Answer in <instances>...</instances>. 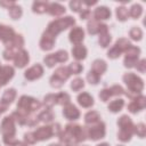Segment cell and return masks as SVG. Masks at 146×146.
I'll list each match as a JSON object with an SVG mask.
<instances>
[{
	"mask_svg": "<svg viewBox=\"0 0 146 146\" xmlns=\"http://www.w3.org/2000/svg\"><path fill=\"white\" fill-rule=\"evenodd\" d=\"M43 62H44V64H46L48 67H54V66L57 64V60H56L54 54H49V55H47V56L43 58Z\"/></svg>",
	"mask_w": 146,
	"mask_h": 146,
	"instance_id": "45",
	"label": "cell"
},
{
	"mask_svg": "<svg viewBox=\"0 0 146 146\" xmlns=\"http://www.w3.org/2000/svg\"><path fill=\"white\" fill-rule=\"evenodd\" d=\"M70 75H71V73L68 71V67L60 66V67L56 68L54 74L50 76V80H49L50 81V86L52 88H56V89L62 88L63 84H64V81H66L70 78Z\"/></svg>",
	"mask_w": 146,
	"mask_h": 146,
	"instance_id": "6",
	"label": "cell"
},
{
	"mask_svg": "<svg viewBox=\"0 0 146 146\" xmlns=\"http://www.w3.org/2000/svg\"><path fill=\"white\" fill-rule=\"evenodd\" d=\"M146 106V97L143 95H137L131 99V102L128 105V111L132 114H136L140 111H143Z\"/></svg>",
	"mask_w": 146,
	"mask_h": 146,
	"instance_id": "12",
	"label": "cell"
},
{
	"mask_svg": "<svg viewBox=\"0 0 146 146\" xmlns=\"http://www.w3.org/2000/svg\"><path fill=\"white\" fill-rule=\"evenodd\" d=\"M11 116L15 120V122H17L19 125H27V116H29V114H25L23 112L16 111V112L11 113Z\"/></svg>",
	"mask_w": 146,
	"mask_h": 146,
	"instance_id": "32",
	"label": "cell"
},
{
	"mask_svg": "<svg viewBox=\"0 0 146 146\" xmlns=\"http://www.w3.org/2000/svg\"><path fill=\"white\" fill-rule=\"evenodd\" d=\"M51 128H52V133H54V136H58V135L60 133V131H62V128H60V124H59V123L52 124Z\"/></svg>",
	"mask_w": 146,
	"mask_h": 146,
	"instance_id": "52",
	"label": "cell"
},
{
	"mask_svg": "<svg viewBox=\"0 0 146 146\" xmlns=\"http://www.w3.org/2000/svg\"><path fill=\"white\" fill-rule=\"evenodd\" d=\"M131 46V42L125 38H120L116 40L114 46L107 51V57L111 59H116L120 57L122 52H124L129 47Z\"/></svg>",
	"mask_w": 146,
	"mask_h": 146,
	"instance_id": "7",
	"label": "cell"
},
{
	"mask_svg": "<svg viewBox=\"0 0 146 146\" xmlns=\"http://www.w3.org/2000/svg\"><path fill=\"white\" fill-rule=\"evenodd\" d=\"M0 67H1V63H0Z\"/></svg>",
	"mask_w": 146,
	"mask_h": 146,
	"instance_id": "59",
	"label": "cell"
},
{
	"mask_svg": "<svg viewBox=\"0 0 146 146\" xmlns=\"http://www.w3.org/2000/svg\"><path fill=\"white\" fill-rule=\"evenodd\" d=\"M15 98H16V90H15L14 88H9V89H7V90L3 92L0 103H2V104H5V105L9 106V105L13 103V100H14Z\"/></svg>",
	"mask_w": 146,
	"mask_h": 146,
	"instance_id": "27",
	"label": "cell"
},
{
	"mask_svg": "<svg viewBox=\"0 0 146 146\" xmlns=\"http://www.w3.org/2000/svg\"><path fill=\"white\" fill-rule=\"evenodd\" d=\"M64 146H76V145H64Z\"/></svg>",
	"mask_w": 146,
	"mask_h": 146,
	"instance_id": "57",
	"label": "cell"
},
{
	"mask_svg": "<svg viewBox=\"0 0 146 146\" xmlns=\"http://www.w3.org/2000/svg\"><path fill=\"white\" fill-rule=\"evenodd\" d=\"M65 7L62 6L60 3L58 2H49V6H48V10L47 13L51 16H55V17H58V16H62L64 13H65Z\"/></svg>",
	"mask_w": 146,
	"mask_h": 146,
	"instance_id": "22",
	"label": "cell"
},
{
	"mask_svg": "<svg viewBox=\"0 0 146 146\" xmlns=\"http://www.w3.org/2000/svg\"><path fill=\"white\" fill-rule=\"evenodd\" d=\"M16 5V2L15 1H6V0H1L0 1V6L1 7H5V8H11L13 6H15Z\"/></svg>",
	"mask_w": 146,
	"mask_h": 146,
	"instance_id": "51",
	"label": "cell"
},
{
	"mask_svg": "<svg viewBox=\"0 0 146 146\" xmlns=\"http://www.w3.org/2000/svg\"><path fill=\"white\" fill-rule=\"evenodd\" d=\"M54 55H55V58H56L57 63H65L68 59V54H67L66 50H58Z\"/></svg>",
	"mask_w": 146,
	"mask_h": 146,
	"instance_id": "43",
	"label": "cell"
},
{
	"mask_svg": "<svg viewBox=\"0 0 146 146\" xmlns=\"http://www.w3.org/2000/svg\"><path fill=\"white\" fill-rule=\"evenodd\" d=\"M15 146H27V144L26 143H23V141H18Z\"/></svg>",
	"mask_w": 146,
	"mask_h": 146,
	"instance_id": "54",
	"label": "cell"
},
{
	"mask_svg": "<svg viewBox=\"0 0 146 146\" xmlns=\"http://www.w3.org/2000/svg\"><path fill=\"white\" fill-rule=\"evenodd\" d=\"M49 146H62V145H60V144H55V143H54V144H50Z\"/></svg>",
	"mask_w": 146,
	"mask_h": 146,
	"instance_id": "56",
	"label": "cell"
},
{
	"mask_svg": "<svg viewBox=\"0 0 146 146\" xmlns=\"http://www.w3.org/2000/svg\"><path fill=\"white\" fill-rule=\"evenodd\" d=\"M48 6H49L48 1H34L32 5V10L33 13H36V14H43V13H47Z\"/></svg>",
	"mask_w": 146,
	"mask_h": 146,
	"instance_id": "29",
	"label": "cell"
},
{
	"mask_svg": "<svg viewBox=\"0 0 146 146\" xmlns=\"http://www.w3.org/2000/svg\"><path fill=\"white\" fill-rule=\"evenodd\" d=\"M84 88V81L81 78H75L72 82H71V89L73 91H80L81 89Z\"/></svg>",
	"mask_w": 146,
	"mask_h": 146,
	"instance_id": "41",
	"label": "cell"
},
{
	"mask_svg": "<svg viewBox=\"0 0 146 146\" xmlns=\"http://www.w3.org/2000/svg\"><path fill=\"white\" fill-rule=\"evenodd\" d=\"M111 15H112V13L106 6H100V7H97L94 11V17H95L94 19H96L98 22L104 21V19H108L111 17Z\"/></svg>",
	"mask_w": 146,
	"mask_h": 146,
	"instance_id": "21",
	"label": "cell"
},
{
	"mask_svg": "<svg viewBox=\"0 0 146 146\" xmlns=\"http://www.w3.org/2000/svg\"><path fill=\"white\" fill-rule=\"evenodd\" d=\"M87 80H88V82L90 84H97L99 82V80H100V75L96 74L92 71H89V73L87 74Z\"/></svg>",
	"mask_w": 146,
	"mask_h": 146,
	"instance_id": "44",
	"label": "cell"
},
{
	"mask_svg": "<svg viewBox=\"0 0 146 146\" xmlns=\"http://www.w3.org/2000/svg\"><path fill=\"white\" fill-rule=\"evenodd\" d=\"M124 52H125V57H124V60H123L124 66L128 67V68L135 67L137 62H138L139 55H140V48L137 47V46L131 44Z\"/></svg>",
	"mask_w": 146,
	"mask_h": 146,
	"instance_id": "9",
	"label": "cell"
},
{
	"mask_svg": "<svg viewBox=\"0 0 146 146\" xmlns=\"http://www.w3.org/2000/svg\"><path fill=\"white\" fill-rule=\"evenodd\" d=\"M129 36H130L132 40H135V41L141 40V39H143V31H141V29H140V27H137V26L130 29V31H129Z\"/></svg>",
	"mask_w": 146,
	"mask_h": 146,
	"instance_id": "37",
	"label": "cell"
},
{
	"mask_svg": "<svg viewBox=\"0 0 146 146\" xmlns=\"http://www.w3.org/2000/svg\"><path fill=\"white\" fill-rule=\"evenodd\" d=\"M106 70H107V64H106V62L103 60V59H96V60H94L90 71L95 72V73L98 74V75H102Z\"/></svg>",
	"mask_w": 146,
	"mask_h": 146,
	"instance_id": "26",
	"label": "cell"
},
{
	"mask_svg": "<svg viewBox=\"0 0 146 146\" xmlns=\"http://www.w3.org/2000/svg\"><path fill=\"white\" fill-rule=\"evenodd\" d=\"M15 35H16V33L13 27L5 25V24H0V40L3 42L5 46L10 43L13 41V39L15 38Z\"/></svg>",
	"mask_w": 146,
	"mask_h": 146,
	"instance_id": "14",
	"label": "cell"
},
{
	"mask_svg": "<svg viewBox=\"0 0 146 146\" xmlns=\"http://www.w3.org/2000/svg\"><path fill=\"white\" fill-rule=\"evenodd\" d=\"M63 115L67 119V120H71V121H74V120H78L80 117V111L76 108V106H74L73 104H67L64 106L63 108Z\"/></svg>",
	"mask_w": 146,
	"mask_h": 146,
	"instance_id": "20",
	"label": "cell"
},
{
	"mask_svg": "<svg viewBox=\"0 0 146 146\" xmlns=\"http://www.w3.org/2000/svg\"><path fill=\"white\" fill-rule=\"evenodd\" d=\"M67 67H68V71L71 74H80L83 70L82 64H80L79 62H72Z\"/></svg>",
	"mask_w": 146,
	"mask_h": 146,
	"instance_id": "40",
	"label": "cell"
},
{
	"mask_svg": "<svg viewBox=\"0 0 146 146\" xmlns=\"http://www.w3.org/2000/svg\"><path fill=\"white\" fill-rule=\"evenodd\" d=\"M17 52L14 51V50H11V49H5L3 52H2V56H3L5 60H8L9 62V60H14V58H15V56H16Z\"/></svg>",
	"mask_w": 146,
	"mask_h": 146,
	"instance_id": "46",
	"label": "cell"
},
{
	"mask_svg": "<svg viewBox=\"0 0 146 146\" xmlns=\"http://www.w3.org/2000/svg\"><path fill=\"white\" fill-rule=\"evenodd\" d=\"M74 24H75V19L72 16H65V17H62V18H57V19L51 21L48 24L47 30L43 33L49 35L52 39H56V35L58 33H60L62 31L73 26Z\"/></svg>",
	"mask_w": 146,
	"mask_h": 146,
	"instance_id": "1",
	"label": "cell"
},
{
	"mask_svg": "<svg viewBox=\"0 0 146 146\" xmlns=\"http://www.w3.org/2000/svg\"><path fill=\"white\" fill-rule=\"evenodd\" d=\"M121 95H125V90L119 86V84H114L110 88H104L103 90H100L99 92V98L102 102H107L111 97L113 96H121Z\"/></svg>",
	"mask_w": 146,
	"mask_h": 146,
	"instance_id": "11",
	"label": "cell"
},
{
	"mask_svg": "<svg viewBox=\"0 0 146 146\" xmlns=\"http://www.w3.org/2000/svg\"><path fill=\"white\" fill-rule=\"evenodd\" d=\"M122 79L128 87V92L125 91V96L132 99L137 95H141V91L144 90V81L141 78H139L135 73L129 72V73H125Z\"/></svg>",
	"mask_w": 146,
	"mask_h": 146,
	"instance_id": "2",
	"label": "cell"
},
{
	"mask_svg": "<svg viewBox=\"0 0 146 146\" xmlns=\"http://www.w3.org/2000/svg\"><path fill=\"white\" fill-rule=\"evenodd\" d=\"M123 106H124V100H123L122 98H117V99L112 100V102L108 104L107 108H108V111L112 112V113H117V112H120V111L123 108Z\"/></svg>",
	"mask_w": 146,
	"mask_h": 146,
	"instance_id": "30",
	"label": "cell"
},
{
	"mask_svg": "<svg viewBox=\"0 0 146 146\" xmlns=\"http://www.w3.org/2000/svg\"><path fill=\"white\" fill-rule=\"evenodd\" d=\"M87 130V137L91 140H99L105 137L106 129H105V123L104 122H97L96 124L90 125L89 128H86Z\"/></svg>",
	"mask_w": 146,
	"mask_h": 146,
	"instance_id": "10",
	"label": "cell"
},
{
	"mask_svg": "<svg viewBox=\"0 0 146 146\" xmlns=\"http://www.w3.org/2000/svg\"><path fill=\"white\" fill-rule=\"evenodd\" d=\"M40 107H41V103L38 99L26 95L21 96L17 102V108H18L17 111L23 112L25 114H31L32 112L39 110Z\"/></svg>",
	"mask_w": 146,
	"mask_h": 146,
	"instance_id": "4",
	"label": "cell"
},
{
	"mask_svg": "<svg viewBox=\"0 0 146 146\" xmlns=\"http://www.w3.org/2000/svg\"><path fill=\"white\" fill-rule=\"evenodd\" d=\"M43 74V67L40 64H35L33 66H31L30 68H27L24 73V76L29 80V81H33L36 80L39 78H41Z\"/></svg>",
	"mask_w": 146,
	"mask_h": 146,
	"instance_id": "16",
	"label": "cell"
},
{
	"mask_svg": "<svg viewBox=\"0 0 146 146\" xmlns=\"http://www.w3.org/2000/svg\"><path fill=\"white\" fill-rule=\"evenodd\" d=\"M71 103V97L67 92H58L56 94V105L65 106Z\"/></svg>",
	"mask_w": 146,
	"mask_h": 146,
	"instance_id": "33",
	"label": "cell"
},
{
	"mask_svg": "<svg viewBox=\"0 0 146 146\" xmlns=\"http://www.w3.org/2000/svg\"><path fill=\"white\" fill-rule=\"evenodd\" d=\"M115 14H116V18H117L120 22H124V21H127L128 17H129V10H128V8L124 7V6L117 7L116 10H115Z\"/></svg>",
	"mask_w": 146,
	"mask_h": 146,
	"instance_id": "34",
	"label": "cell"
},
{
	"mask_svg": "<svg viewBox=\"0 0 146 146\" xmlns=\"http://www.w3.org/2000/svg\"><path fill=\"white\" fill-rule=\"evenodd\" d=\"M99 120H100V115L97 111H89L84 115V122L86 124H89V125L96 124L97 122H99Z\"/></svg>",
	"mask_w": 146,
	"mask_h": 146,
	"instance_id": "28",
	"label": "cell"
},
{
	"mask_svg": "<svg viewBox=\"0 0 146 146\" xmlns=\"http://www.w3.org/2000/svg\"><path fill=\"white\" fill-rule=\"evenodd\" d=\"M97 146H110L107 143H100V144H98Z\"/></svg>",
	"mask_w": 146,
	"mask_h": 146,
	"instance_id": "55",
	"label": "cell"
},
{
	"mask_svg": "<svg viewBox=\"0 0 146 146\" xmlns=\"http://www.w3.org/2000/svg\"><path fill=\"white\" fill-rule=\"evenodd\" d=\"M133 133H136L139 138H144L146 136V125L140 122V123H137L135 127H133Z\"/></svg>",
	"mask_w": 146,
	"mask_h": 146,
	"instance_id": "39",
	"label": "cell"
},
{
	"mask_svg": "<svg viewBox=\"0 0 146 146\" xmlns=\"http://www.w3.org/2000/svg\"><path fill=\"white\" fill-rule=\"evenodd\" d=\"M87 31L89 34H102V33H107L108 32V25L100 23L96 19H91L87 24Z\"/></svg>",
	"mask_w": 146,
	"mask_h": 146,
	"instance_id": "13",
	"label": "cell"
},
{
	"mask_svg": "<svg viewBox=\"0 0 146 146\" xmlns=\"http://www.w3.org/2000/svg\"><path fill=\"white\" fill-rule=\"evenodd\" d=\"M81 6H82V2H81V1H71V2H70V8H71L72 11L80 13V11L82 10Z\"/></svg>",
	"mask_w": 146,
	"mask_h": 146,
	"instance_id": "48",
	"label": "cell"
},
{
	"mask_svg": "<svg viewBox=\"0 0 146 146\" xmlns=\"http://www.w3.org/2000/svg\"><path fill=\"white\" fill-rule=\"evenodd\" d=\"M79 14H80V18H81V19H87V18H89L90 15H91V13H90V10H89L88 8L82 9Z\"/></svg>",
	"mask_w": 146,
	"mask_h": 146,
	"instance_id": "50",
	"label": "cell"
},
{
	"mask_svg": "<svg viewBox=\"0 0 146 146\" xmlns=\"http://www.w3.org/2000/svg\"><path fill=\"white\" fill-rule=\"evenodd\" d=\"M64 131L70 136V138L75 143L79 144L87 139V130L84 127L75 123H68L65 125Z\"/></svg>",
	"mask_w": 146,
	"mask_h": 146,
	"instance_id": "5",
	"label": "cell"
},
{
	"mask_svg": "<svg viewBox=\"0 0 146 146\" xmlns=\"http://www.w3.org/2000/svg\"><path fill=\"white\" fill-rule=\"evenodd\" d=\"M38 120L41 121V122H44V123H49L54 120V112L51 111V108H46L43 110L42 112L39 113L38 115Z\"/></svg>",
	"mask_w": 146,
	"mask_h": 146,
	"instance_id": "31",
	"label": "cell"
},
{
	"mask_svg": "<svg viewBox=\"0 0 146 146\" xmlns=\"http://www.w3.org/2000/svg\"><path fill=\"white\" fill-rule=\"evenodd\" d=\"M117 125L120 131L117 132V139L122 143H127L131 139L133 135V122L128 115H121L117 120Z\"/></svg>",
	"mask_w": 146,
	"mask_h": 146,
	"instance_id": "3",
	"label": "cell"
},
{
	"mask_svg": "<svg viewBox=\"0 0 146 146\" xmlns=\"http://www.w3.org/2000/svg\"><path fill=\"white\" fill-rule=\"evenodd\" d=\"M87 48L83 44H75L72 48V55L76 60H82L87 57Z\"/></svg>",
	"mask_w": 146,
	"mask_h": 146,
	"instance_id": "25",
	"label": "cell"
},
{
	"mask_svg": "<svg viewBox=\"0 0 146 146\" xmlns=\"http://www.w3.org/2000/svg\"><path fill=\"white\" fill-rule=\"evenodd\" d=\"M117 146H123V145H117Z\"/></svg>",
	"mask_w": 146,
	"mask_h": 146,
	"instance_id": "58",
	"label": "cell"
},
{
	"mask_svg": "<svg viewBox=\"0 0 146 146\" xmlns=\"http://www.w3.org/2000/svg\"><path fill=\"white\" fill-rule=\"evenodd\" d=\"M43 104L48 107L51 108L54 105H56V94H48L43 98Z\"/></svg>",
	"mask_w": 146,
	"mask_h": 146,
	"instance_id": "42",
	"label": "cell"
},
{
	"mask_svg": "<svg viewBox=\"0 0 146 146\" xmlns=\"http://www.w3.org/2000/svg\"><path fill=\"white\" fill-rule=\"evenodd\" d=\"M55 40L56 39H52V38H50L49 35H47V34H42V38H41V40H40V43H39V46H40V48L42 49V50H44V51H49V50H51L52 48H54V46H55Z\"/></svg>",
	"mask_w": 146,
	"mask_h": 146,
	"instance_id": "24",
	"label": "cell"
},
{
	"mask_svg": "<svg viewBox=\"0 0 146 146\" xmlns=\"http://www.w3.org/2000/svg\"><path fill=\"white\" fill-rule=\"evenodd\" d=\"M29 62H30V56H29L27 50H25V49H21V50L16 54V56H15V58H14V64H15V66L18 67V68L25 67Z\"/></svg>",
	"mask_w": 146,
	"mask_h": 146,
	"instance_id": "17",
	"label": "cell"
},
{
	"mask_svg": "<svg viewBox=\"0 0 146 146\" xmlns=\"http://www.w3.org/2000/svg\"><path fill=\"white\" fill-rule=\"evenodd\" d=\"M24 143H26L27 145H33L36 143V138L34 136L33 132H26L24 135Z\"/></svg>",
	"mask_w": 146,
	"mask_h": 146,
	"instance_id": "47",
	"label": "cell"
},
{
	"mask_svg": "<svg viewBox=\"0 0 146 146\" xmlns=\"http://www.w3.org/2000/svg\"><path fill=\"white\" fill-rule=\"evenodd\" d=\"M141 14H143V7H141V5H139V3L132 5L131 8L129 9V16L132 17L133 19L139 18V17L141 16Z\"/></svg>",
	"mask_w": 146,
	"mask_h": 146,
	"instance_id": "35",
	"label": "cell"
},
{
	"mask_svg": "<svg viewBox=\"0 0 146 146\" xmlns=\"http://www.w3.org/2000/svg\"><path fill=\"white\" fill-rule=\"evenodd\" d=\"M135 67H136L137 71H139L140 73H145V71H146V60H145L144 58L140 59V60H138Z\"/></svg>",
	"mask_w": 146,
	"mask_h": 146,
	"instance_id": "49",
	"label": "cell"
},
{
	"mask_svg": "<svg viewBox=\"0 0 146 146\" xmlns=\"http://www.w3.org/2000/svg\"><path fill=\"white\" fill-rule=\"evenodd\" d=\"M7 108H8V106H7V105H5V104L0 103V114H1V113H3V112H6V111H7Z\"/></svg>",
	"mask_w": 146,
	"mask_h": 146,
	"instance_id": "53",
	"label": "cell"
},
{
	"mask_svg": "<svg viewBox=\"0 0 146 146\" xmlns=\"http://www.w3.org/2000/svg\"><path fill=\"white\" fill-rule=\"evenodd\" d=\"M68 39L72 43L74 44H81V42L83 41L84 39V31L82 27L80 26H75L73 27L71 31H70V34H68Z\"/></svg>",
	"mask_w": 146,
	"mask_h": 146,
	"instance_id": "18",
	"label": "cell"
},
{
	"mask_svg": "<svg viewBox=\"0 0 146 146\" xmlns=\"http://www.w3.org/2000/svg\"><path fill=\"white\" fill-rule=\"evenodd\" d=\"M15 70L10 65L1 66L0 67V86H5L8 83V81L14 76Z\"/></svg>",
	"mask_w": 146,
	"mask_h": 146,
	"instance_id": "19",
	"label": "cell"
},
{
	"mask_svg": "<svg viewBox=\"0 0 146 146\" xmlns=\"http://www.w3.org/2000/svg\"><path fill=\"white\" fill-rule=\"evenodd\" d=\"M76 99H78L79 105H81L84 108H89V107H91L94 105V98L88 92H81V94H79Z\"/></svg>",
	"mask_w": 146,
	"mask_h": 146,
	"instance_id": "23",
	"label": "cell"
},
{
	"mask_svg": "<svg viewBox=\"0 0 146 146\" xmlns=\"http://www.w3.org/2000/svg\"><path fill=\"white\" fill-rule=\"evenodd\" d=\"M0 131H1L2 138H15V135H16L15 120L13 119L11 115L3 117L0 125Z\"/></svg>",
	"mask_w": 146,
	"mask_h": 146,
	"instance_id": "8",
	"label": "cell"
},
{
	"mask_svg": "<svg viewBox=\"0 0 146 146\" xmlns=\"http://www.w3.org/2000/svg\"><path fill=\"white\" fill-rule=\"evenodd\" d=\"M111 40H112V36L111 34L107 32V33H102L99 34V38H98V43L100 47L103 48H106L108 47V44L111 43Z\"/></svg>",
	"mask_w": 146,
	"mask_h": 146,
	"instance_id": "36",
	"label": "cell"
},
{
	"mask_svg": "<svg viewBox=\"0 0 146 146\" xmlns=\"http://www.w3.org/2000/svg\"><path fill=\"white\" fill-rule=\"evenodd\" d=\"M22 14H23V10H22L21 6H18V5H15V6H13L11 8H9V16H10L13 19H18V18H21Z\"/></svg>",
	"mask_w": 146,
	"mask_h": 146,
	"instance_id": "38",
	"label": "cell"
},
{
	"mask_svg": "<svg viewBox=\"0 0 146 146\" xmlns=\"http://www.w3.org/2000/svg\"><path fill=\"white\" fill-rule=\"evenodd\" d=\"M34 136L36 138V141H43V140H48L50 139L54 133H52V128L51 125H43V127H39L34 132Z\"/></svg>",
	"mask_w": 146,
	"mask_h": 146,
	"instance_id": "15",
	"label": "cell"
}]
</instances>
